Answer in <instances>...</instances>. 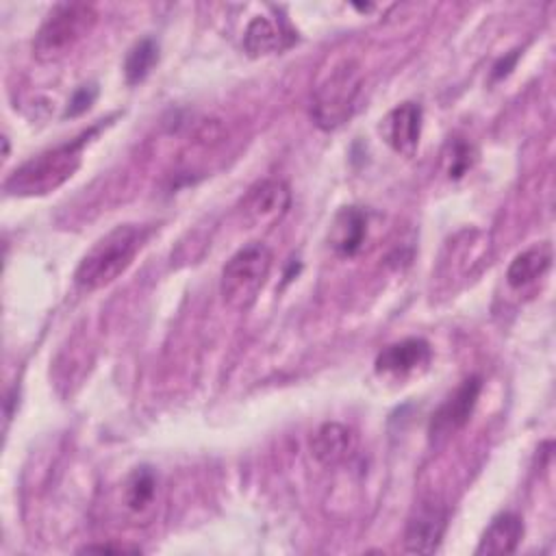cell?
<instances>
[{"label": "cell", "instance_id": "6da1fadb", "mask_svg": "<svg viewBox=\"0 0 556 556\" xmlns=\"http://www.w3.org/2000/svg\"><path fill=\"white\" fill-rule=\"evenodd\" d=\"M150 228L122 224L100 237L76 267L74 280L83 291H96L119 278L141 250Z\"/></svg>", "mask_w": 556, "mask_h": 556}, {"label": "cell", "instance_id": "7a4b0ae2", "mask_svg": "<svg viewBox=\"0 0 556 556\" xmlns=\"http://www.w3.org/2000/svg\"><path fill=\"white\" fill-rule=\"evenodd\" d=\"M102 124L85 130L80 137L61 143L56 148L43 150L37 156L22 163L4 182V189L11 195H43L61 187L80 165L85 143L98 132Z\"/></svg>", "mask_w": 556, "mask_h": 556}, {"label": "cell", "instance_id": "3957f363", "mask_svg": "<svg viewBox=\"0 0 556 556\" xmlns=\"http://www.w3.org/2000/svg\"><path fill=\"white\" fill-rule=\"evenodd\" d=\"M363 89V72L354 59H341L330 65L313 89L311 115L324 130L343 126L356 111Z\"/></svg>", "mask_w": 556, "mask_h": 556}, {"label": "cell", "instance_id": "277c9868", "mask_svg": "<svg viewBox=\"0 0 556 556\" xmlns=\"http://www.w3.org/2000/svg\"><path fill=\"white\" fill-rule=\"evenodd\" d=\"M271 250L261 241H250L237 250L224 265L219 291L224 302L235 311L250 308L271 269Z\"/></svg>", "mask_w": 556, "mask_h": 556}, {"label": "cell", "instance_id": "5b68a950", "mask_svg": "<svg viewBox=\"0 0 556 556\" xmlns=\"http://www.w3.org/2000/svg\"><path fill=\"white\" fill-rule=\"evenodd\" d=\"M96 9L87 2L56 4L39 26L33 52L39 61H59L91 30Z\"/></svg>", "mask_w": 556, "mask_h": 556}, {"label": "cell", "instance_id": "8992f818", "mask_svg": "<svg viewBox=\"0 0 556 556\" xmlns=\"http://www.w3.org/2000/svg\"><path fill=\"white\" fill-rule=\"evenodd\" d=\"M447 526V510L439 500H421L408 515L404 530V549L408 554L437 552Z\"/></svg>", "mask_w": 556, "mask_h": 556}, {"label": "cell", "instance_id": "52a82bcc", "mask_svg": "<svg viewBox=\"0 0 556 556\" xmlns=\"http://www.w3.org/2000/svg\"><path fill=\"white\" fill-rule=\"evenodd\" d=\"M291 204L289 187L282 180L265 178L258 180L248 189V193L241 200V215L243 222L250 226H265L280 219Z\"/></svg>", "mask_w": 556, "mask_h": 556}, {"label": "cell", "instance_id": "ba28073f", "mask_svg": "<svg viewBox=\"0 0 556 556\" xmlns=\"http://www.w3.org/2000/svg\"><path fill=\"white\" fill-rule=\"evenodd\" d=\"M482 382L478 376H471L460 382V387L439 406V410L432 415L430 421V437L432 439H445L458 428L467 424V419L473 413V406L478 402Z\"/></svg>", "mask_w": 556, "mask_h": 556}, {"label": "cell", "instance_id": "9c48e42d", "mask_svg": "<svg viewBox=\"0 0 556 556\" xmlns=\"http://www.w3.org/2000/svg\"><path fill=\"white\" fill-rule=\"evenodd\" d=\"M421 119H424V113L417 102H402L384 115L380 124L382 139L397 154L413 156L421 137Z\"/></svg>", "mask_w": 556, "mask_h": 556}, {"label": "cell", "instance_id": "30bf717a", "mask_svg": "<svg viewBox=\"0 0 556 556\" xmlns=\"http://www.w3.org/2000/svg\"><path fill=\"white\" fill-rule=\"evenodd\" d=\"M430 361V345L428 341L419 337L402 339L397 343L387 345L376 356V371L378 374H391V376H404Z\"/></svg>", "mask_w": 556, "mask_h": 556}, {"label": "cell", "instance_id": "8fae6325", "mask_svg": "<svg viewBox=\"0 0 556 556\" xmlns=\"http://www.w3.org/2000/svg\"><path fill=\"white\" fill-rule=\"evenodd\" d=\"M356 447L354 432L337 421H328L319 426V430L311 439V452L317 458V463L332 467L343 463Z\"/></svg>", "mask_w": 556, "mask_h": 556}, {"label": "cell", "instance_id": "7c38bea8", "mask_svg": "<svg viewBox=\"0 0 556 556\" xmlns=\"http://www.w3.org/2000/svg\"><path fill=\"white\" fill-rule=\"evenodd\" d=\"M367 235V213L358 206H345L334 215L330 226V248L341 256H354Z\"/></svg>", "mask_w": 556, "mask_h": 556}, {"label": "cell", "instance_id": "4fadbf2b", "mask_svg": "<svg viewBox=\"0 0 556 556\" xmlns=\"http://www.w3.org/2000/svg\"><path fill=\"white\" fill-rule=\"evenodd\" d=\"M295 39V33L285 24H276L269 17H254L243 35V48L252 56H263L271 52H280L287 46H291Z\"/></svg>", "mask_w": 556, "mask_h": 556}, {"label": "cell", "instance_id": "5bb4252c", "mask_svg": "<svg viewBox=\"0 0 556 556\" xmlns=\"http://www.w3.org/2000/svg\"><path fill=\"white\" fill-rule=\"evenodd\" d=\"M523 536V521L515 513H500L497 517L491 519L486 526L478 547L476 556H500V554H510L517 549L519 541Z\"/></svg>", "mask_w": 556, "mask_h": 556}, {"label": "cell", "instance_id": "9a60e30c", "mask_svg": "<svg viewBox=\"0 0 556 556\" xmlns=\"http://www.w3.org/2000/svg\"><path fill=\"white\" fill-rule=\"evenodd\" d=\"M549 267H552V245L547 241L534 243L510 261L506 269V282L513 289L528 287L536 278H541Z\"/></svg>", "mask_w": 556, "mask_h": 556}, {"label": "cell", "instance_id": "2e32d148", "mask_svg": "<svg viewBox=\"0 0 556 556\" xmlns=\"http://www.w3.org/2000/svg\"><path fill=\"white\" fill-rule=\"evenodd\" d=\"M156 495V473L152 467H135L124 482V504L130 513H146Z\"/></svg>", "mask_w": 556, "mask_h": 556}, {"label": "cell", "instance_id": "e0dca14e", "mask_svg": "<svg viewBox=\"0 0 556 556\" xmlns=\"http://www.w3.org/2000/svg\"><path fill=\"white\" fill-rule=\"evenodd\" d=\"M159 61V43L150 37H143L139 39L126 54V61H124V74H126V83L128 85H137L141 83L150 72L152 67L156 65Z\"/></svg>", "mask_w": 556, "mask_h": 556}, {"label": "cell", "instance_id": "ac0fdd59", "mask_svg": "<svg viewBox=\"0 0 556 556\" xmlns=\"http://www.w3.org/2000/svg\"><path fill=\"white\" fill-rule=\"evenodd\" d=\"M473 148L471 143H467L465 139L460 137H454L447 141L445 146V152H443V163H445V172L450 178H460L467 174V169H471L473 165Z\"/></svg>", "mask_w": 556, "mask_h": 556}, {"label": "cell", "instance_id": "d6986e66", "mask_svg": "<svg viewBox=\"0 0 556 556\" xmlns=\"http://www.w3.org/2000/svg\"><path fill=\"white\" fill-rule=\"evenodd\" d=\"M96 98H98V87H96V83L80 85V87L72 93L70 102H67V106H65V111H63V117H76V115L85 113L87 109H91V104L96 102Z\"/></svg>", "mask_w": 556, "mask_h": 556}, {"label": "cell", "instance_id": "ffe728a7", "mask_svg": "<svg viewBox=\"0 0 556 556\" xmlns=\"http://www.w3.org/2000/svg\"><path fill=\"white\" fill-rule=\"evenodd\" d=\"M517 56H519V52H517V50H513V54H510V56L500 59V61L493 65V78H502V76H506V74L510 72V67L515 65Z\"/></svg>", "mask_w": 556, "mask_h": 556}, {"label": "cell", "instance_id": "44dd1931", "mask_svg": "<svg viewBox=\"0 0 556 556\" xmlns=\"http://www.w3.org/2000/svg\"><path fill=\"white\" fill-rule=\"evenodd\" d=\"M80 552H137V547H124V545H87Z\"/></svg>", "mask_w": 556, "mask_h": 556}]
</instances>
